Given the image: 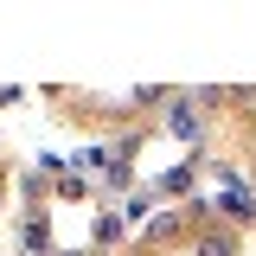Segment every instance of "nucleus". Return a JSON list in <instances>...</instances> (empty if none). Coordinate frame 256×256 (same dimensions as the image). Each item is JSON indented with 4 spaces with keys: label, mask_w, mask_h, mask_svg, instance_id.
<instances>
[{
    "label": "nucleus",
    "mask_w": 256,
    "mask_h": 256,
    "mask_svg": "<svg viewBox=\"0 0 256 256\" xmlns=\"http://www.w3.org/2000/svg\"><path fill=\"white\" fill-rule=\"evenodd\" d=\"M166 134H173V141H186V148L205 134L198 116H192V96H166Z\"/></svg>",
    "instance_id": "1"
},
{
    "label": "nucleus",
    "mask_w": 256,
    "mask_h": 256,
    "mask_svg": "<svg viewBox=\"0 0 256 256\" xmlns=\"http://www.w3.org/2000/svg\"><path fill=\"white\" fill-rule=\"evenodd\" d=\"M218 212H224V218H250V212H256L250 186H244L237 173H224V192H218Z\"/></svg>",
    "instance_id": "2"
},
{
    "label": "nucleus",
    "mask_w": 256,
    "mask_h": 256,
    "mask_svg": "<svg viewBox=\"0 0 256 256\" xmlns=\"http://www.w3.org/2000/svg\"><path fill=\"white\" fill-rule=\"evenodd\" d=\"M198 256H237V230H198Z\"/></svg>",
    "instance_id": "3"
},
{
    "label": "nucleus",
    "mask_w": 256,
    "mask_h": 256,
    "mask_svg": "<svg viewBox=\"0 0 256 256\" xmlns=\"http://www.w3.org/2000/svg\"><path fill=\"white\" fill-rule=\"evenodd\" d=\"M160 192H166V198H186L192 192V166H166V173H160Z\"/></svg>",
    "instance_id": "4"
},
{
    "label": "nucleus",
    "mask_w": 256,
    "mask_h": 256,
    "mask_svg": "<svg viewBox=\"0 0 256 256\" xmlns=\"http://www.w3.org/2000/svg\"><path fill=\"white\" fill-rule=\"evenodd\" d=\"M20 244H26V250H45V244H52V224L32 212V218H26V230H20Z\"/></svg>",
    "instance_id": "5"
},
{
    "label": "nucleus",
    "mask_w": 256,
    "mask_h": 256,
    "mask_svg": "<svg viewBox=\"0 0 256 256\" xmlns=\"http://www.w3.org/2000/svg\"><path fill=\"white\" fill-rule=\"evenodd\" d=\"M180 237V218H154V230H148V244H173Z\"/></svg>",
    "instance_id": "6"
},
{
    "label": "nucleus",
    "mask_w": 256,
    "mask_h": 256,
    "mask_svg": "<svg viewBox=\"0 0 256 256\" xmlns=\"http://www.w3.org/2000/svg\"><path fill=\"white\" fill-rule=\"evenodd\" d=\"M96 244H122V218H102V224H96Z\"/></svg>",
    "instance_id": "7"
}]
</instances>
